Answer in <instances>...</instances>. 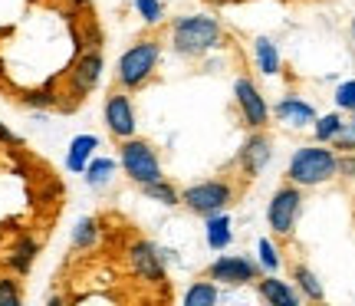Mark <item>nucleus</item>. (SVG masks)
<instances>
[{
    "label": "nucleus",
    "mask_w": 355,
    "mask_h": 306,
    "mask_svg": "<svg viewBox=\"0 0 355 306\" xmlns=\"http://www.w3.org/2000/svg\"><path fill=\"white\" fill-rule=\"evenodd\" d=\"M135 10L145 24H158L162 17H165V7H162V0H135Z\"/></svg>",
    "instance_id": "27"
},
{
    "label": "nucleus",
    "mask_w": 355,
    "mask_h": 306,
    "mask_svg": "<svg viewBox=\"0 0 355 306\" xmlns=\"http://www.w3.org/2000/svg\"><path fill=\"white\" fill-rule=\"evenodd\" d=\"M270 139L266 135H260V132H254L250 139L243 142V148H241V165L247 175H260L266 168V162H270Z\"/></svg>",
    "instance_id": "12"
},
{
    "label": "nucleus",
    "mask_w": 355,
    "mask_h": 306,
    "mask_svg": "<svg viewBox=\"0 0 355 306\" xmlns=\"http://www.w3.org/2000/svg\"><path fill=\"white\" fill-rule=\"evenodd\" d=\"M234 96H237L243 122H247L250 128H263L270 109H266L263 96H260V90H257L254 83H250V79H237V83H234Z\"/></svg>",
    "instance_id": "11"
},
{
    "label": "nucleus",
    "mask_w": 355,
    "mask_h": 306,
    "mask_svg": "<svg viewBox=\"0 0 355 306\" xmlns=\"http://www.w3.org/2000/svg\"><path fill=\"white\" fill-rule=\"evenodd\" d=\"M339 171H343V175H349V178H355V155L339 158Z\"/></svg>",
    "instance_id": "29"
},
{
    "label": "nucleus",
    "mask_w": 355,
    "mask_h": 306,
    "mask_svg": "<svg viewBox=\"0 0 355 306\" xmlns=\"http://www.w3.org/2000/svg\"><path fill=\"white\" fill-rule=\"evenodd\" d=\"M171 40L181 56H201L220 43V24L214 17H178L171 26Z\"/></svg>",
    "instance_id": "2"
},
{
    "label": "nucleus",
    "mask_w": 355,
    "mask_h": 306,
    "mask_svg": "<svg viewBox=\"0 0 355 306\" xmlns=\"http://www.w3.org/2000/svg\"><path fill=\"white\" fill-rule=\"evenodd\" d=\"M102 115H105V126H109V132H112L115 139H132V135H135V128H139V122H135V109H132V99H128L125 92H112V96L105 99Z\"/></svg>",
    "instance_id": "10"
},
{
    "label": "nucleus",
    "mask_w": 355,
    "mask_h": 306,
    "mask_svg": "<svg viewBox=\"0 0 355 306\" xmlns=\"http://www.w3.org/2000/svg\"><path fill=\"white\" fill-rule=\"evenodd\" d=\"M96 241H99V221L96 217H79L76 228H73V247L89 250V247H96Z\"/></svg>",
    "instance_id": "20"
},
{
    "label": "nucleus",
    "mask_w": 355,
    "mask_h": 306,
    "mask_svg": "<svg viewBox=\"0 0 355 306\" xmlns=\"http://www.w3.org/2000/svg\"><path fill=\"white\" fill-rule=\"evenodd\" d=\"M0 145H20V139H17V132H10V128L0 122Z\"/></svg>",
    "instance_id": "30"
},
{
    "label": "nucleus",
    "mask_w": 355,
    "mask_h": 306,
    "mask_svg": "<svg viewBox=\"0 0 355 306\" xmlns=\"http://www.w3.org/2000/svg\"><path fill=\"white\" fill-rule=\"evenodd\" d=\"M352 112H355V109H352ZM352 126H355V119H352Z\"/></svg>",
    "instance_id": "32"
},
{
    "label": "nucleus",
    "mask_w": 355,
    "mask_h": 306,
    "mask_svg": "<svg viewBox=\"0 0 355 306\" xmlns=\"http://www.w3.org/2000/svg\"><path fill=\"white\" fill-rule=\"evenodd\" d=\"M141 192H145V198H148V201L168 204V207H171V204H181V194H178L165 178H158V181H148V185H141Z\"/></svg>",
    "instance_id": "22"
},
{
    "label": "nucleus",
    "mask_w": 355,
    "mask_h": 306,
    "mask_svg": "<svg viewBox=\"0 0 355 306\" xmlns=\"http://www.w3.org/2000/svg\"><path fill=\"white\" fill-rule=\"evenodd\" d=\"M112 175H115V158H102V155H92L86 171H83L89 188H105L112 181Z\"/></svg>",
    "instance_id": "17"
},
{
    "label": "nucleus",
    "mask_w": 355,
    "mask_h": 306,
    "mask_svg": "<svg viewBox=\"0 0 355 306\" xmlns=\"http://www.w3.org/2000/svg\"><path fill=\"white\" fill-rule=\"evenodd\" d=\"M336 105L339 109H355V79H349L336 90Z\"/></svg>",
    "instance_id": "28"
},
{
    "label": "nucleus",
    "mask_w": 355,
    "mask_h": 306,
    "mask_svg": "<svg viewBox=\"0 0 355 306\" xmlns=\"http://www.w3.org/2000/svg\"><path fill=\"white\" fill-rule=\"evenodd\" d=\"M234 198V188H230L227 181H201V185H191L181 192V204H188L194 214H217V211H224Z\"/></svg>",
    "instance_id": "6"
},
{
    "label": "nucleus",
    "mask_w": 355,
    "mask_h": 306,
    "mask_svg": "<svg viewBox=\"0 0 355 306\" xmlns=\"http://www.w3.org/2000/svg\"><path fill=\"white\" fill-rule=\"evenodd\" d=\"M63 3H69V7H86L89 0H63Z\"/></svg>",
    "instance_id": "31"
},
{
    "label": "nucleus",
    "mask_w": 355,
    "mask_h": 306,
    "mask_svg": "<svg viewBox=\"0 0 355 306\" xmlns=\"http://www.w3.org/2000/svg\"><path fill=\"white\" fill-rule=\"evenodd\" d=\"M37 254H40V244L33 241V237H20V241L13 244L10 257H7V264H10V270H17V273H26V270L33 267Z\"/></svg>",
    "instance_id": "18"
},
{
    "label": "nucleus",
    "mask_w": 355,
    "mask_h": 306,
    "mask_svg": "<svg viewBox=\"0 0 355 306\" xmlns=\"http://www.w3.org/2000/svg\"><path fill=\"white\" fill-rule=\"evenodd\" d=\"M254 56H257V69H260L263 76H273V73H279V53H277V46H273V40L257 37Z\"/></svg>",
    "instance_id": "19"
},
{
    "label": "nucleus",
    "mask_w": 355,
    "mask_h": 306,
    "mask_svg": "<svg viewBox=\"0 0 355 306\" xmlns=\"http://www.w3.org/2000/svg\"><path fill=\"white\" fill-rule=\"evenodd\" d=\"M343 126H345V122L336 112L319 115V119H316V139L319 142H332L336 135H339V128H343Z\"/></svg>",
    "instance_id": "25"
},
{
    "label": "nucleus",
    "mask_w": 355,
    "mask_h": 306,
    "mask_svg": "<svg viewBox=\"0 0 355 306\" xmlns=\"http://www.w3.org/2000/svg\"><path fill=\"white\" fill-rule=\"evenodd\" d=\"M158 56H162V43H158V40H139V43H132V46L119 56V63H115L119 86H122V90H139V86H145V83L152 79L155 66H158Z\"/></svg>",
    "instance_id": "1"
},
{
    "label": "nucleus",
    "mask_w": 355,
    "mask_h": 306,
    "mask_svg": "<svg viewBox=\"0 0 355 306\" xmlns=\"http://www.w3.org/2000/svg\"><path fill=\"white\" fill-rule=\"evenodd\" d=\"M257 294L263 296L266 303H273V306H296L300 303V294L293 290L286 280H279V277H260V283H257Z\"/></svg>",
    "instance_id": "14"
},
{
    "label": "nucleus",
    "mask_w": 355,
    "mask_h": 306,
    "mask_svg": "<svg viewBox=\"0 0 355 306\" xmlns=\"http://www.w3.org/2000/svg\"><path fill=\"white\" fill-rule=\"evenodd\" d=\"M128 270L145 283H165V257L148 241L128 244Z\"/></svg>",
    "instance_id": "9"
},
{
    "label": "nucleus",
    "mask_w": 355,
    "mask_h": 306,
    "mask_svg": "<svg viewBox=\"0 0 355 306\" xmlns=\"http://www.w3.org/2000/svg\"><path fill=\"white\" fill-rule=\"evenodd\" d=\"M217 303V287L214 283H194L184 294V306H214Z\"/></svg>",
    "instance_id": "23"
},
{
    "label": "nucleus",
    "mask_w": 355,
    "mask_h": 306,
    "mask_svg": "<svg viewBox=\"0 0 355 306\" xmlns=\"http://www.w3.org/2000/svg\"><path fill=\"white\" fill-rule=\"evenodd\" d=\"M257 250H260V257H257L260 270H266V273H277V270H279V254H277V247H273V241H270V237H260Z\"/></svg>",
    "instance_id": "24"
},
{
    "label": "nucleus",
    "mask_w": 355,
    "mask_h": 306,
    "mask_svg": "<svg viewBox=\"0 0 355 306\" xmlns=\"http://www.w3.org/2000/svg\"><path fill=\"white\" fill-rule=\"evenodd\" d=\"M300 207H303V194H300L296 185H283V188H277V194L270 198V207H266L270 230L279 234V237H290L293 228H296V217H300Z\"/></svg>",
    "instance_id": "5"
},
{
    "label": "nucleus",
    "mask_w": 355,
    "mask_h": 306,
    "mask_svg": "<svg viewBox=\"0 0 355 306\" xmlns=\"http://www.w3.org/2000/svg\"><path fill=\"white\" fill-rule=\"evenodd\" d=\"M277 119L293 128H303V126H313V122H316V109H313L309 102L296 99V96H286V99L277 102Z\"/></svg>",
    "instance_id": "13"
},
{
    "label": "nucleus",
    "mask_w": 355,
    "mask_h": 306,
    "mask_svg": "<svg viewBox=\"0 0 355 306\" xmlns=\"http://www.w3.org/2000/svg\"><path fill=\"white\" fill-rule=\"evenodd\" d=\"M99 148V135H76V139L69 142V152H66V168L73 171V175H83L89 165V158L96 155Z\"/></svg>",
    "instance_id": "15"
},
{
    "label": "nucleus",
    "mask_w": 355,
    "mask_h": 306,
    "mask_svg": "<svg viewBox=\"0 0 355 306\" xmlns=\"http://www.w3.org/2000/svg\"><path fill=\"white\" fill-rule=\"evenodd\" d=\"M204 234H207V247H211V250H227L230 241H234V224H230V214H224V211L207 214Z\"/></svg>",
    "instance_id": "16"
},
{
    "label": "nucleus",
    "mask_w": 355,
    "mask_h": 306,
    "mask_svg": "<svg viewBox=\"0 0 355 306\" xmlns=\"http://www.w3.org/2000/svg\"><path fill=\"white\" fill-rule=\"evenodd\" d=\"M293 280H296V287L303 290L306 300H322V296H326V290H322V283L316 280V273H313L309 267H303V264H300V267L293 270Z\"/></svg>",
    "instance_id": "21"
},
{
    "label": "nucleus",
    "mask_w": 355,
    "mask_h": 306,
    "mask_svg": "<svg viewBox=\"0 0 355 306\" xmlns=\"http://www.w3.org/2000/svg\"><path fill=\"white\" fill-rule=\"evenodd\" d=\"M207 277L214 283L224 287H243V283H254L260 277V264H254L250 257H234V254H220L207 267Z\"/></svg>",
    "instance_id": "8"
},
{
    "label": "nucleus",
    "mask_w": 355,
    "mask_h": 306,
    "mask_svg": "<svg viewBox=\"0 0 355 306\" xmlns=\"http://www.w3.org/2000/svg\"><path fill=\"white\" fill-rule=\"evenodd\" d=\"M119 162H122V171H125L135 185H148V181L165 178L158 155H155V148L145 139H135V135H132V139H122Z\"/></svg>",
    "instance_id": "4"
},
{
    "label": "nucleus",
    "mask_w": 355,
    "mask_h": 306,
    "mask_svg": "<svg viewBox=\"0 0 355 306\" xmlns=\"http://www.w3.org/2000/svg\"><path fill=\"white\" fill-rule=\"evenodd\" d=\"M339 171V158L329 152V148H319V145H306V148H296L286 165V178L293 185H322L329 181L332 175Z\"/></svg>",
    "instance_id": "3"
},
{
    "label": "nucleus",
    "mask_w": 355,
    "mask_h": 306,
    "mask_svg": "<svg viewBox=\"0 0 355 306\" xmlns=\"http://www.w3.org/2000/svg\"><path fill=\"white\" fill-rule=\"evenodd\" d=\"M102 69H105V63H102L99 43H92L89 50H79V56L69 66V92H73V99L79 102L83 96H89V92L99 86Z\"/></svg>",
    "instance_id": "7"
},
{
    "label": "nucleus",
    "mask_w": 355,
    "mask_h": 306,
    "mask_svg": "<svg viewBox=\"0 0 355 306\" xmlns=\"http://www.w3.org/2000/svg\"><path fill=\"white\" fill-rule=\"evenodd\" d=\"M24 294H20V283L13 277H0V306H20Z\"/></svg>",
    "instance_id": "26"
},
{
    "label": "nucleus",
    "mask_w": 355,
    "mask_h": 306,
    "mask_svg": "<svg viewBox=\"0 0 355 306\" xmlns=\"http://www.w3.org/2000/svg\"><path fill=\"white\" fill-rule=\"evenodd\" d=\"M352 33H355V24H352Z\"/></svg>",
    "instance_id": "33"
}]
</instances>
